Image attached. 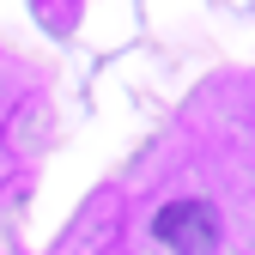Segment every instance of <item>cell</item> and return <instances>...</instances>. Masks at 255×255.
Returning <instances> with one entry per match:
<instances>
[{
    "instance_id": "cell-1",
    "label": "cell",
    "mask_w": 255,
    "mask_h": 255,
    "mask_svg": "<svg viewBox=\"0 0 255 255\" xmlns=\"http://www.w3.org/2000/svg\"><path fill=\"white\" fill-rule=\"evenodd\" d=\"M152 237L170 243L176 255H213L219 249V213L207 201H170L152 219Z\"/></svg>"
}]
</instances>
